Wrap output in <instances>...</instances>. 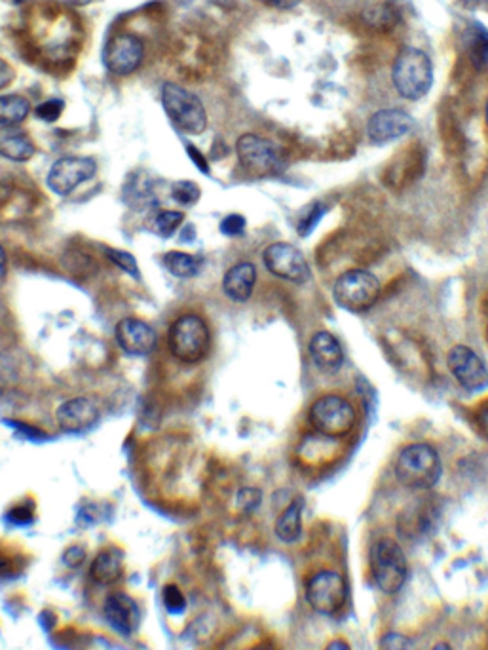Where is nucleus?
<instances>
[{"label":"nucleus","instance_id":"34","mask_svg":"<svg viewBox=\"0 0 488 650\" xmlns=\"http://www.w3.org/2000/svg\"><path fill=\"white\" fill-rule=\"evenodd\" d=\"M244 228H245L244 215L232 213V215H227L221 221V232L227 234V236H240V234L244 232Z\"/></svg>","mask_w":488,"mask_h":650},{"label":"nucleus","instance_id":"15","mask_svg":"<svg viewBox=\"0 0 488 650\" xmlns=\"http://www.w3.org/2000/svg\"><path fill=\"white\" fill-rule=\"evenodd\" d=\"M414 128V119L401 109H380L367 122V137L375 145H388V143L405 137Z\"/></svg>","mask_w":488,"mask_h":650},{"label":"nucleus","instance_id":"36","mask_svg":"<svg viewBox=\"0 0 488 650\" xmlns=\"http://www.w3.org/2000/svg\"><path fill=\"white\" fill-rule=\"evenodd\" d=\"M18 565H19V559L16 555H10L8 552L0 548V576L21 573V569H18Z\"/></svg>","mask_w":488,"mask_h":650},{"label":"nucleus","instance_id":"38","mask_svg":"<svg viewBox=\"0 0 488 650\" xmlns=\"http://www.w3.org/2000/svg\"><path fill=\"white\" fill-rule=\"evenodd\" d=\"M8 517L16 525H27L35 519V512H33V508H25V506H14V508L10 510Z\"/></svg>","mask_w":488,"mask_h":650},{"label":"nucleus","instance_id":"22","mask_svg":"<svg viewBox=\"0 0 488 650\" xmlns=\"http://www.w3.org/2000/svg\"><path fill=\"white\" fill-rule=\"evenodd\" d=\"M36 149L33 139L18 126L0 129V156L12 162H29Z\"/></svg>","mask_w":488,"mask_h":650},{"label":"nucleus","instance_id":"46","mask_svg":"<svg viewBox=\"0 0 488 650\" xmlns=\"http://www.w3.org/2000/svg\"><path fill=\"white\" fill-rule=\"evenodd\" d=\"M430 650H454L451 645H448L446 641H439V643H435Z\"/></svg>","mask_w":488,"mask_h":650},{"label":"nucleus","instance_id":"14","mask_svg":"<svg viewBox=\"0 0 488 650\" xmlns=\"http://www.w3.org/2000/svg\"><path fill=\"white\" fill-rule=\"evenodd\" d=\"M446 363L458 384L469 392H481L488 386V369L484 361L469 346H453L446 354Z\"/></svg>","mask_w":488,"mask_h":650},{"label":"nucleus","instance_id":"35","mask_svg":"<svg viewBox=\"0 0 488 650\" xmlns=\"http://www.w3.org/2000/svg\"><path fill=\"white\" fill-rule=\"evenodd\" d=\"M473 63L483 73H488V36H481L473 46Z\"/></svg>","mask_w":488,"mask_h":650},{"label":"nucleus","instance_id":"10","mask_svg":"<svg viewBox=\"0 0 488 650\" xmlns=\"http://www.w3.org/2000/svg\"><path fill=\"white\" fill-rule=\"evenodd\" d=\"M237 160L253 175H272L283 170L285 156L270 139L257 134H245L236 143Z\"/></svg>","mask_w":488,"mask_h":650},{"label":"nucleus","instance_id":"40","mask_svg":"<svg viewBox=\"0 0 488 650\" xmlns=\"http://www.w3.org/2000/svg\"><path fill=\"white\" fill-rule=\"evenodd\" d=\"M14 76H16V71L12 69V65L6 59L0 58V89H4L14 82Z\"/></svg>","mask_w":488,"mask_h":650},{"label":"nucleus","instance_id":"49","mask_svg":"<svg viewBox=\"0 0 488 650\" xmlns=\"http://www.w3.org/2000/svg\"><path fill=\"white\" fill-rule=\"evenodd\" d=\"M486 122H488V101H486Z\"/></svg>","mask_w":488,"mask_h":650},{"label":"nucleus","instance_id":"25","mask_svg":"<svg viewBox=\"0 0 488 650\" xmlns=\"http://www.w3.org/2000/svg\"><path fill=\"white\" fill-rule=\"evenodd\" d=\"M164 268L175 278H194L202 268V261L198 257L184 251H167L162 259Z\"/></svg>","mask_w":488,"mask_h":650},{"label":"nucleus","instance_id":"2","mask_svg":"<svg viewBox=\"0 0 488 650\" xmlns=\"http://www.w3.org/2000/svg\"><path fill=\"white\" fill-rule=\"evenodd\" d=\"M391 82L403 99L418 101L433 86V63L424 50L403 48L391 67Z\"/></svg>","mask_w":488,"mask_h":650},{"label":"nucleus","instance_id":"12","mask_svg":"<svg viewBox=\"0 0 488 650\" xmlns=\"http://www.w3.org/2000/svg\"><path fill=\"white\" fill-rule=\"evenodd\" d=\"M96 172L97 164L94 159H88V156H63V159L51 164L46 183L58 197H69L74 189L94 177Z\"/></svg>","mask_w":488,"mask_h":650},{"label":"nucleus","instance_id":"19","mask_svg":"<svg viewBox=\"0 0 488 650\" xmlns=\"http://www.w3.org/2000/svg\"><path fill=\"white\" fill-rule=\"evenodd\" d=\"M310 360L321 373H337L342 363H345V352H342L337 337L329 331L314 333L308 344Z\"/></svg>","mask_w":488,"mask_h":650},{"label":"nucleus","instance_id":"13","mask_svg":"<svg viewBox=\"0 0 488 650\" xmlns=\"http://www.w3.org/2000/svg\"><path fill=\"white\" fill-rule=\"evenodd\" d=\"M262 263L275 278L293 283H306L312 276L306 257L287 242L270 244L262 253Z\"/></svg>","mask_w":488,"mask_h":650},{"label":"nucleus","instance_id":"27","mask_svg":"<svg viewBox=\"0 0 488 650\" xmlns=\"http://www.w3.org/2000/svg\"><path fill=\"white\" fill-rule=\"evenodd\" d=\"M184 215L181 212L175 210H164L156 215L154 219V230L160 234L164 238L174 236V234L179 230V227L182 225Z\"/></svg>","mask_w":488,"mask_h":650},{"label":"nucleus","instance_id":"4","mask_svg":"<svg viewBox=\"0 0 488 650\" xmlns=\"http://www.w3.org/2000/svg\"><path fill=\"white\" fill-rule=\"evenodd\" d=\"M368 565L375 586L382 593L395 595L403 590L408 578V561L398 540L390 537L378 538L371 548Z\"/></svg>","mask_w":488,"mask_h":650},{"label":"nucleus","instance_id":"5","mask_svg":"<svg viewBox=\"0 0 488 650\" xmlns=\"http://www.w3.org/2000/svg\"><path fill=\"white\" fill-rule=\"evenodd\" d=\"M169 352L182 363H200L211 348V333L207 323L198 314H182L171 323L167 333Z\"/></svg>","mask_w":488,"mask_h":650},{"label":"nucleus","instance_id":"20","mask_svg":"<svg viewBox=\"0 0 488 650\" xmlns=\"http://www.w3.org/2000/svg\"><path fill=\"white\" fill-rule=\"evenodd\" d=\"M257 283V268L253 263L244 261L230 267L222 278V291L234 303H245L252 298Z\"/></svg>","mask_w":488,"mask_h":650},{"label":"nucleus","instance_id":"41","mask_svg":"<svg viewBox=\"0 0 488 650\" xmlns=\"http://www.w3.org/2000/svg\"><path fill=\"white\" fill-rule=\"evenodd\" d=\"M259 3L274 10H293L302 0H259Z\"/></svg>","mask_w":488,"mask_h":650},{"label":"nucleus","instance_id":"9","mask_svg":"<svg viewBox=\"0 0 488 650\" xmlns=\"http://www.w3.org/2000/svg\"><path fill=\"white\" fill-rule=\"evenodd\" d=\"M333 295L337 305L348 312H365L378 301L380 283L371 272L352 268L337 278Z\"/></svg>","mask_w":488,"mask_h":650},{"label":"nucleus","instance_id":"18","mask_svg":"<svg viewBox=\"0 0 488 650\" xmlns=\"http://www.w3.org/2000/svg\"><path fill=\"white\" fill-rule=\"evenodd\" d=\"M103 616L116 631L128 635L137 628L141 620V607L134 595L114 592L107 595V600L103 603Z\"/></svg>","mask_w":488,"mask_h":650},{"label":"nucleus","instance_id":"39","mask_svg":"<svg viewBox=\"0 0 488 650\" xmlns=\"http://www.w3.org/2000/svg\"><path fill=\"white\" fill-rule=\"evenodd\" d=\"M84 559H86V552H84V548H81V546H71V548L65 552V555H63V561L67 565H71V567L82 565Z\"/></svg>","mask_w":488,"mask_h":650},{"label":"nucleus","instance_id":"30","mask_svg":"<svg viewBox=\"0 0 488 650\" xmlns=\"http://www.w3.org/2000/svg\"><path fill=\"white\" fill-rule=\"evenodd\" d=\"M164 605H166L167 615H181L182 610L187 608V600H184V595L179 590L177 584L169 582L164 588Z\"/></svg>","mask_w":488,"mask_h":650},{"label":"nucleus","instance_id":"45","mask_svg":"<svg viewBox=\"0 0 488 650\" xmlns=\"http://www.w3.org/2000/svg\"><path fill=\"white\" fill-rule=\"evenodd\" d=\"M242 650H272V648L267 643H255V645H249V646H245Z\"/></svg>","mask_w":488,"mask_h":650},{"label":"nucleus","instance_id":"29","mask_svg":"<svg viewBox=\"0 0 488 650\" xmlns=\"http://www.w3.org/2000/svg\"><path fill=\"white\" fill-rule=\"evenodd\" d=\"M378 650H418L416 643L399 631H388L380 637Z\"/></svg>","mask_w":488,"mask_h":650},{"label":"nucleus","instance_id":"50","mask_svg":"<svg viewBox=\"0 0 488 650\" xmlns=\"http://www.w3.org/2000/svg\"><path fill=\"white\" fill-rule=\"evenodd\" d=\"M486 339H488V328H486Z\"/></svg>","mask_w":488,"mask_h":650},{"label":"nucleus","instance_id":"21","mask_svg":"<svg viewBox=\"0 0 488 650\" xmlns=\"http://www.w3.org/2000/svg\"><path fill=\"white\" fill-rule=\"evenodd\" d=\"M89 575L97 584L103 586H111L116 584L118 578L124 575V552L116 546L103 548L89 567Z\"/></svg>","mask_w":488,"mask_h":650},{"label":"nucleus","instance_id":"31","mask_svg":"<svg viewBox=\"0 0 488 650\" xmlns=\"http://www.w3.org/2000/svg\"><path fill=\"white\" fill-rule=\"evenodd\" d=\"M398 12L391 10L390 6L386 4H378L375 8H371V12H368V21H371L373 25H376V27L380 29H386V27H391V25L398 23Z\"/></svg>","mask_w":488,"mask_h":650},{"label":"nucleus","instance_id":"11","mask_svg":"<svg viewBox=\"0 0 488 650\" xmlns=\"http://www.w3.org/2000/svg\"><path fill=\"white\" fill-rule=\"evenodd\" d=\"M144 59V43L137 33L120 31L112 35L103 50V63L116 76L134 74Z\"/></svg>","mask_w":488,"mask_h":650},{"label":"nucleus","instance_id":"17","mask_svg":"<svg viewBox=\"0 0 488 650\" xmlns=\"http://www.w3.org/2000/svg\"><path fill=\"white\" fill-rule=\"evenodd\" d=\"M56 421L63 432L84 434L99 421V407L89 398H73L56 409Z\"/></svg>","mask_w":488,"mask_h":650},{"label":"nucleus","instance_id":"16","mask_svg":"<svg viewBox=\"0 0 488 650\" xmlns=\"http://www.w3.org/2000/svg\"><path fill=\"white\" fill-rule=\"evenodd\" d=\"M116 344L128 356H149L156 346V331L139 318H124L116 323Z\"/></svg>","mask_w":488,"mask_h":650},{"label":"nucleus","instance_id":"3","mask_svg":"<svg viewBox=\"0 0 488 650\" xmlns=\"http://www.w3.org/2000/svg\"><path fill=\"white\" fill-rule=\"evenodd\" d=\"M443 474L439 453L428 444L407 445L395 460V477L407 489L428 491Z\"/></svg>","mask_w":488,"mask_h":650},{"label":"nucleus","instance_id":"33","mask_svg":"<svg viewBox=\"0 0 488 650\" xmlns=\"http://www.w3.org/2000/svg\"><path fill=\"white\" fill-rule=\"evenodd\" d=\"M262 502V492L255 487H244L240 492H237V506L244 512H253L257 510Z\"/></svg>","mask_w":488,"mask_h":650},{"label":"nucleus","instance_id":"32","mask_svg":"<svg viewBox=\"0 0 488 650\" xmlns=\"http://www.w3.org/2000/svg\"><path fill=\"white\" fill-rule=\"evenodd\" d=\"M63 109H65V103L61 99H50L46 103H41V105L36 107L35 114H36L38 120L50 124V122H56L59 119Z\"/></svg>","mask_w":488,"mask_h":650},{"label":"nucleus","instance_id":"23","mask_svg":"<svg viewBox=\"0 0 488 650\" xmlns=\"http://www.w3.org/2000/svg\"><path fill=\"white\" fill-rule=\"evenodd\" d=\"M302 510H305V500L300 497L289 502L283 512L275 519V537L285 544H295L302 535Z\"/></svg>","mask_w":488,"mask_h":650},{"label":"nucleus","instance_id":"24","mask_svg":"<svg viewBox=\"0 0 488 650\" xmlns=\"http://www.w3.org/2000/svg\"><path fill=\"white\" fill-rule=\"evenodd\" d=\"M31 112V103L19 94L0 96V128L19 126Z\"/></svg>","mask_w":488,"mask_h":650},{"label":"nucleus","instance_id":"43","mask_svg":"<svg viewBox=\"0 0 488 650\" xmlns=\"http://www.w3.org/2000/svg\"><path fill=\"white\" fill-rule=\"evenodd\" d=\"M323 650H352V645L345 639V637L337 635V637H333V639L325 645Z\"/></svg>","mask_w":488,"mask_h":650},{"label":"nucleus","instance_id":"44","mask_svg":"<svg viewBox=\"0 0 488 650\" xmlns=\"http://www.w3.org/2000/svg\"><path fill=\"white\" fill-rule=\"evenodd\" d=\"M6 270H8V261H6V251L3 245H0V282L6 278Z\"/></svg>","mask_w":488,"mask_h":650},{"label":"nucleus","instance_id":"7","mask_svg":"<svg viewBox=\"0 0 488 650\" xmlns=\"http://www.w3.org/2000/svg\"><path fill=\"white\" fill-rule=\"evenodd\" d=\"M305 593L314 613L327 618L338 616L348 605V584L333 569H321L314 573L306 580Z\"/></svg>","mask_w":488,"mask_h":650},{"label":"nucleus","instance_id":"8","mask_svg":"<svg viewBox=\"0 0 488 650\" xmlns=\"http://www.w3.org/2000/svg\"><path fill=\"white\" fill-rule=\"evenodd\" d=\"M308 421L315 432L329 439H337L352 432L355 424V411L345 398L327 394L314 401Z\"/></svg>","mask_w":488,"mask_h":650},{"label":"nucleus","instance_id":"47","mask_svg":"<svg viewBox=\"0 0 488 650\" xmlns=\"http://www.w3.org/2000/svg\"><path fill=\"white\" fill-rule=\"evenodd\" d=\"M3 3L10 4V6H21L25 3H29V0H3Z\"/></svg>","mask_w":488,"mask_h":650},{"label":"nucleus","instance_id":"28","mask_svg":"<svg viewBox=\"0 0 488 650\" xmlns=\"http://www.w3.org/2000/svg\"><path fill=\"white\" fill-rule=\"evenodd\" d=\"M105 255H107V259H109V261H111L116 268L124 270L126 275L134 276L136 280H141L139 265H137V259H136L134 255L128 253V251H124V250H112V248L105 250Z\"/></svg>","mask_w":488,"mask_h":650},{"label":"nucleus","instance_id":"6","mask_svg":"<svg viewBox=\"0 0 488 650\" xmlns=\"http://www.w3.org/2000/svg\"><path fill=\"white\" fill-rule=\"evenodd\" d=\"M162 105L169 120L181 132L189 135H200L207 128V112L204 103L196 94L189 92L175 82H166L162 86Z\"/></svg>","mask_w":488,"mask_h":650},{"label":"nucleus","instance_id":"42","mask_svg":"<svg viewBox=\"0 0 488 650\" xmlns=\"http://www.w3.org/2000/svg\"><path fill=\"white\" fill-rule=\"evenodd\" d=\"M187 152H189V156H190V160H192L198 167H200V170H202L204 174H207V172H209L207 160L204 159L200 151H198V149H194V147H190V145H189V147H187Z\"/></svg>","mask_w":488,"mask_h":650},{"label":"nucleus","instance_id":"48","mask_svg":"<svg viewBox=\"0 0 488 650\" xmlns=\"http://www.w3.org/2000/svg\"><path fill=\"white\" fill-rule=\"evenodd\" d=\"M71 3L76 4V6H86L89 3H94V0H71Z\"/></svg>","mask_w":488,"mask_h":650},{"label":"nucleus","instance_id":"1","mask_svg":"<svg viewBox=\"0 0 488 650\" xmlns=\"http://www.w3.org/2000/svg\"><path fill=\"white\" fill-rule=\"evenodd\" d=\"M25 48L44 65L46 69H58L71 63L81 48V23L73 12L54 3L36 4L29 16H25Z\"/></svg>","mask_w":488,"mask_h":650},{"label":"nucleus","instance_id":"37","mask_svg":"<svg viewBox=\"0 0 488 650\" xmlns=\"http://www.w3.org/2000/svg\"><path fill=\"white\" fill-rule=\"evenodd\" d=\"M4 424L10 426V428H14V430L19 436L27 437V439H44V434L41 430H38V428H35V426L21 424V422H16V421H4Z\"/></svg>","mask_w":488,"mask_h":650},{"label":"nucleus","instance_id":"26","mask_svg":"<svg viewBox=\"0 0 488 650\" xmlns=\"http://www.w3.org/2000/svg\"><path fill=\"white\" fill-rule=\"evenodd\" d=\"M200 197L202 190L194 181H177V183H174V187H171V198L184 207L194 205L200 200Z\"/></svg>","mask_w":488,"mask_h":650}]
</instances>
